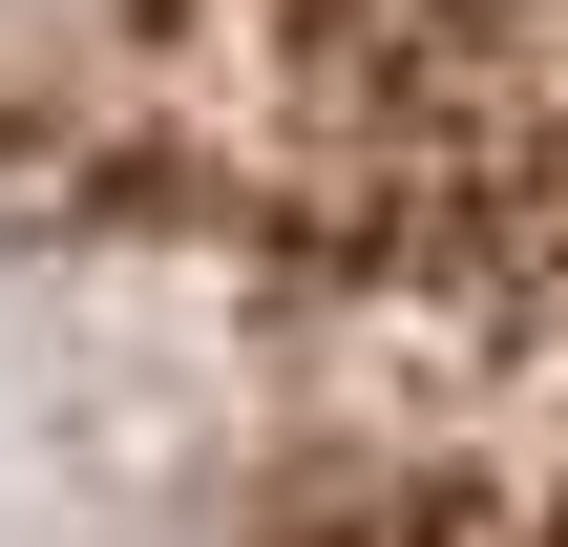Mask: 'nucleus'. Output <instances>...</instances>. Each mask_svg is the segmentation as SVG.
<instances>
[{
    "instance_id": "nucleus-1",
    "label": "nucleus",
    "mask_w": 568,
    "mask_h": 547,
    "mask_svg": "<svg viewBox=\"0 0 568 547\" xmlns=\"http://www.w3.org/2000/svg\"><path fill=\"white\" fill-rule=\"evenodd\" d=\"M105 232H126V105H84V84L21 105V84H0V358H21V316H42Z\"/></svg>"
}]
</instances>
